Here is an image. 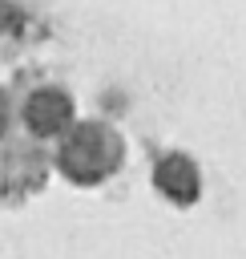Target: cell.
I'll use <instances>...</instances> for the list:
<instances>
[{
    "mask_svg": "<svg viewBox=\"0 0 246 259\" xmlns=\"http://www.w3.org/2000/svg\"><path fill=\"white\" fill-rule=\"evenodd\" d=\"M60 170L73 182H101L121 162V142L105 125H77L60 146Z\"/></svg>",
    "mask_w": 246,
    "mask_h": 259,
    "instance_id": "6da1fadb",
    "label": "cell"
},
{
    "mask_svg": "<svg viewBox=\"0 0 246 259\" xmlns=\"http://www.w3.org/2000/svg\"><path fill=\"white\" fill-rule=\"evenodd\" d=\"M24 117H28V130H36V134H60L73 117V101L56 89H40L28 97Z\"/></svg>",
    "mask_w": 246,
    "mask_h": 259,
    "instance_id": "7a4b0ae2",
    "label": "cell"
},
{
    "mask_svg": "<svg viewBox=\"0 0 246 259\" xmlns=\"http://www.w3.org/2000/svg\"><path fill=\"white\" fill-rule=\"evenodd\" d=\"M157 190L169 194L173 202H190L198 198V166L181 154H169L157 162Z\"/></svg>",
    "mask_w": 246,
    "mask_h": 259,
    "instance_id": "3957f363",
    "label": "cell"
}]
</instances>
